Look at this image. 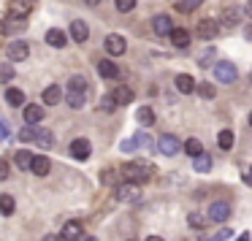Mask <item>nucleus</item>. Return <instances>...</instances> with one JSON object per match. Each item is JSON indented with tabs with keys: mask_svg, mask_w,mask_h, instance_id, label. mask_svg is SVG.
<instances>
[{
	"mask_svg": "<svg viewBox=\"0 0 252 241\" xmlns=\"http://www.w3.org/2000/svg\"><path fill=\"white\" fill-rule=\"evenodd\" d=\"M6 103L11 106V109H19V106H25V92L17 87H8L6 90Z\"/></svg>",
	"mask_w": 252,
	"mask_h": 241,
	"instance_id": "nucleus-22",
	"label": "nucleus"
},
{
	"mask_svg": "<svg viewBox=\"0 0 252 241\" xmlns=\"http://www.w3.org/2000/svg\"><path fill=\"white\" fill-rule=\"evenodd\" d=\"M33 160H35V157L28 152V149H19V152H17V168L30 171V168H33Z\"/></svg>",
	"mask_w": 252,
	"mask_h": 241,
	"instance_id": "nucleus-29",
	"label": "nucleus"
},
{
	"mask_svg": "<svg viewBox=\"0 0 252 241\" xmlns=\"http://www.w3.org/2000/svg\"><path fill=\"white\" fill-rule=\"evenodd\" d=\"M230 233H233L230 228H222V230H217L214 236H209V239H201V241H225V239H230Z\"/></svg>",
	"mask_w": 252,
	"mask_h": 241,
	"instance_id": "nucleus-40",
	"label": "nucleus"
},
{
	"mask_svg": "<svg viewBox=\"0 0 252 241\" xmlns=\"http://www.w3.org/2000/svg\"><path fill=\"white\" fill-rule=\"evenodd\" d=\"M49 168H52L49 157H44V154H41V157L33 160V168H30V171H33L35 176H46V174H49Z\"/></svg>",
	"mask_w": 252,
	"mask_h": 241,
	"instance_id": "nucleus-28",
	"label": "nucleus"
},
{
	"mask_svg": "<svg viewBox=\"0 0 252 241\" xmlns=\"http://www.w3.org/2000/svg\"><path fill=\"white\" fill-rule=\"evenodd\" d=\"M0 82H14V65H11V60L0 62Z\"/></svg>",
	"mask_w": 252,
	"mask_h": 241,
	"instance_id": "nucleus-36",
	"label": "nucleus"
},
{
	"mask_svg": "<svg viewBox=\"0 0 252 241\" xmlns=\"http://www.w3.org/2000/svg\"><path fill=\"white\" fill-rule=\"evenodd\" d=\"M90 152H93V147H90L87 138H73V141H71V157H76V160H87V157H90Z\"/></svg>",
	"mask_w": 252,
	"mask_h": 241,
	"instance_id": "nucleus-10",
	"label": "nucleus"
},
{
	"mask_svg": "<svg viewBox=\"0 0 252 241\" xmlns=\"http://www.w3.org/2000/svg\"><path fill=\"white\" fill-rule=\"evenodd\" d=\"M250 127H252V111H250Z\"/></svg>",
	"mask_w": 252,
	"mask_h": 241,
	"instance_id": "nucleus-55",
	"label": "nucleus"
},
{
	"mask_svg": "<svg viewBox=\"0 0 252 241\" xmlns=\"http://www.w3.org/2000/svg\"><path fill=\"white\" fill-rule=\"evenodd\" d=\"M44 241H63V236H55V233H49V236H44Z\"/></svg>",
	"mask_w": 252,
	"mask_h": 241,
	"instance_id": "nucleus-46",
	"label": "nucleus"
},
{
	"mask_svg": "<svg viewBox=\"0 0 252 241\" xmlns=\"http://www.w3.org/2000/svg\"><path fill=\"white\" fill-rule=\"evenodd\" d=\"M171 44H174L176 49H187V46H190V33H187L185 28H174L171 30Z\"/></svg>",
	"mask_w": 252,
	"mask_h": 241,
	"instance_id": "nucleus-19",
	"label": "nucleus"
},
{
	"mask_svg": "<svg viewBox=\"0 0 252 241\" xmlns=\"http://www.w3.org/2000/svg\"><path fill=\"white\" fill-rule=\"evenodd\" d=\"M111 98L117 100V106H127V103H133V90L122 84V87H117L114 92H111Z\"/></svg>",
	"mask_w": 252,
	"mask_h": 241,
	"instance_id": "nucleus-21",
	"label": "nucleus"
},
{
	"mask_svg": "<svg viewBox=\"0 0 252 241\" xmlns=\"http://www.w3.org/2000/svg\"><path fill=\"white\" fill-rule=\"evenodd\" d=\"M3 28H6V19L0 17V33H3Z\"/></svg>",
	"mask_w": 252,
	"mask_h": 241,
	"instance_id": "nucleus-52",
	"label": "nucleus"
},
{
	"mask_svg": "<svg viewBox=\"0 0 252 241\" xmlns=\"http://www.w3.org/2000/svg\"><path fill=\"white\" fill-rule=\"evenodd\" d=\"M147 241H163V239H160V236H149Z\"/></svg>",
	"mask_w": 252,
	"mask_h": 241,
	"instance_id": "nucleus-53",
	"label": "nucleus"
},
{
	"mask_svg": "<svg viewBox=\"0 0 252 241\" xmlns=\"http://www.w3.org/2000/svg\"><path fill=\"white\" fill-rule=\"evenodd\" d=\"M65 100L71 109H84V103H87V92H76V90H68L65 92Z\"/></svg>",
	"mask_w": 252,
	"mask_h": 241,
	"instance_id": "nucleus-23",
	"label": "nucleus"
},
{
	"mask_svg": "<svg viewBox=\"0 0 252 241\" xmlns=\"http://www.w3.org/2000/svg\"><path fill=\"white\" fill-rule=\"evenodd\" d=\"M244 35H247V41H252V25H247V28H244Z\"/></svg>",
	"mask_w": 252,
	"mask_h": 241,
	"instance_id": "nucleus-47",
	"label": "nucleus"
},
{
	"mask_svg": "<svg viewBox=\"0 0 252 241\" xmlns=\"http://www.w3.org/2000/svg\"><path fill=\"white\" fill-rule=\"evenodd\" d=\"M130 241H136V239H130Z\"/></svg>",
	"mask_w": 252,
	"mask_h": 241,
	"instance_id": "nucleus-56",
	"label": "nucleus"
},
{
	"mask_svg": "<svg viewBox=\"0 0 252 241\" xmlns=\"http://www.w3.org/2000/svg\"><path fill=\"white\" fill-rule=\"evenodd\" d=\"M141 184H133V181H125V184L114 187V198L120 203H136L138 198H141V190H138Z\"/></svg>",
	"mask_w": 252,
	"mask_h": 241,
	"instance_id": "nucleus-2",
	"label": "nucleus"
},
{
	"mask_svg": "<svg viewBox=\"0 0 252 241\" xmlns=\"http://www.w3.org/2000/svg\"><path fill=\"white\" fill-rule=\"evenodd\" d=\"M152 28L158 35H171V30H174V22H171L168 14H158V17L152 19Z\"/></svg>",
	"mask_w": 252,
	"mask_h": 241,
	"instance_id": "nucleus-11",
	"label": "nucleus"
},
{
	"mask_svg": "<svg viewBox=\"0 0 252 241\" xmlns=\"http://www.w3.org/2000/svg\"><path fill=\"white\" fill-rule=\"evenodd\" d=\"M41 120H44V106H38V103L25 106V122L28 125H38Z\"/></svg>",
	"mask_w": 252,
	"mask_h": 241,
	"instance_id": "nucleus-17",
	"label": "nucleus"
},
{
	"mask_svg": "<svg viewBox=\"0 0 252 241\" xmlns=\"http://www.w3.org/2000/svg\"><path fill=\"white\" fill-rule=\"evenodd\" d=\"M198 92H201V98H206V100H212L214 95H217V90H214V84H206L203 82L201 87H198Z\"/></svg>",
	"mask_w": 252,
	"mask_h": 241,
	"instance_id": "nucleus-39",
	"label": "nucleus"
},
{
	"mask_svg": "<svg viewBox=\"0 0 252 241\" xmlns=\"http://www.w3.org/2000/svg\"><path fill=\"white\" fill-rule=\"evenodd\" d=\"M125 49H127V44H125V38H122V35H117V33L106 35V52H109L111 57L125 55Z\"/></svg>",
	"mask_w": 252,
	"mask_h": 241,
	"instance_id": "nucleus-8",
	"label": "nucleus"
},
{
	"mask_svg": "<svg viewBox=\"0 0 252 241\" xmlns=\"http://www.w3.org/2000/svg\"><path fill=\"white\" fill-rule=\"evenodd\" d=\"M241 8H236V6H228L222 11V28L225 30H230V28H236V25H239V17H241Z\"/></svg>",
	"mask_w": 252,
	"mask_h": 241,
	"instance_id": "nucleus-18",
	"label": "nucleus"
},
{
	"mask_svg": "<svg viewBox=\"0 0 252 241\" xmlns=\"http://www.w3.org/2000/svg\"><path fill=\"white\" fill-rule=\"evenodd\" d=\"M14 209H17V201H14L8 192H3V195H0V214H3V217H11Z\"/></svg>",
	"mask_w": 252,
	"mask_h": 241,
	"instance_id": "nucleus-27",
	"label": "nucleus"
},
{
	"mask_svg": "<svg viewBox=\"0 0 252 241\" xmlns=\"http://www.w3.org/2000/svg\"><path fill=\"white\" fill-rule=\"evenodd\" d=\"M136 122L144 125V127H152L155 125V111L149 109V106H141V109L136 111Z\"/></svg>",
	"mask_w": 252,
	"mask_h": 241,
	"instance_id": "nucleus-25",
	"label": "nucleus"
},
{
	"mask_svg": "<svg viewBox=\"0 0 252 241\" xmlns=\"http://www.w3.org/2000/svg\"><path fill=\"white\" fill-rule=\"evenodd\" d=\"M185 152L190 154V157H198V154L203 152V144L198 141V138H187V141H185Z\"/></svg>",
	"mask_w": 252,
	"mask_h": 241,
	"instance_id": "nucleus-31",
	"label": "nucleus"
},
{
	"mask_svg": "<svg viewBox=\"0 0 252 241\" xmlns=\"http://www.w3.org/2000/svg\"><path fill=\"white\" fill-rule=\"evenodd\" d=\"M217 147L222 149V152L233 149V133H230V130H220L217 133Z\"/></svg>",
	"mask_w": 252,
	"mask_h": 241,
	"instance_id": "nucleus-30",
	"label": "nucleus"
},
{
	"mask_svg": "<svg viewBox=\"0 0 252 241\" xmlns=\"http://www.w3.org/2000/svg\"><path fill=\"white\" fill-rule=\"evenodd\" d=\"M68 90H76V92H87V79H84V76H71V82H68Z\"/></svg>",
	"mask_w": 252,
	"mask_h": 241,
	"instance_id": "nucleus-37",
	"label": "nucleus"
},
{
	"mask_svg": "<svg viewBox=\"0 0 252 241\" xmlns=\"http://www.w3.org/2000/svg\"><path fill=\"white\" fill-rule=\"evenodd\" d=\"M192 168H195L198 174H209V171H212V157H209L206 152H201L198 157H192Z\"/></svg>",
	"mask_w": 252,
	"mask_h": 241,
	"instance_id": "nucleus-26",
	"label": "nucleus"
},
{
	"mask_svg": "<svg viewBox=\"0 0 252 241\" xmlns=\"http://www.w3.org/2000/svg\"><path fill=\"white\" fill-rule=\"evenodd\" d=\"M214 79H217V82H222V84H233L236 79H239V71H236L233 62L220 60L217 65H214Z\"/></svg>",
	"mask_w": 252,
	"mask_h": 241,
	"instance_id": "nucleus-3",
	"label": "nucleus"
},
{
	"mask_svg": "<svg viewBox=\"0 0 252 241\" xmlns=\"http://www.w3.org/2000/svg\"><path fill=\"white\" fill-rule=\"evenodd\" d=\"M8 176H11V168H8L6 160H0V181H6Z\"/></svg>",
	"mask_w": 252,
	"mask_h": 241,
	"instance_id": "nucleus-42",
	"label": "nucleus"
},
{
	"mask_svg": "<svg viewBox=\"0 0 252 241\" xmlns=\"http://www.w3.org/2000/svg\"><path fill=\"white\" fill-rule=\"evenodd\" d=\"M174 84H176V90H179V92L182 95H192V92H195V82H192V76H190V73H179V76H176L174 79Z\"/></svg>",
	"mask_w": 252,
	"mask_h": 241,
	"instance_id": "nucleus-13",
	"label": "nucleus"
},
{
	"mask_svg": "<svg viewBox=\"0 0 252 241\" xmlns=\"http://www.w3.org/2000/svg\"><path fill=\"white\" fill-rule=\"evenodd\" d=\"M41 100H44L46 106H57L63 100V90L60 84H49V87L44 90V95H41Z\"/></svg>",
	"mask_w": 252,
	"mask_h": 241,
	"instance_id": "nucleus-15",
	"label": "nucleus"
},
{
	"mask_svg": "<svg viewBox=\"0 0 252 241\" xmlns=\"http://www.w3.org/2000/svg\"><path fill=\"white\" fill-rule=\"evenodd\" d=\"M98 73H100V79H117L120 76V68L114 65V60H100L98 62Z\"/></svg>",
	"mask_w": 252,
	"mask_h": 241,
	"instance_id": "nucleus-20",
	"label": "nucleus"
},
{
	"mask_svg": "<svg viewBox=\"0 0 252 241\" xmlns=\"http://www.w3.org/2000/svg\"><path fill=\"white\" fill-rule=\"evenodd\" d=\"M228 217H230V203L214 201L212 206H209V219H212V222H225Z\"/></svg>",
	"mask_w": 252,
	"mask_h": 241,
	"instance_id": "nucleus-7",
	"label": "nucleus"
},
{
	"mask_svg": "<svg viewBox=\"0 0 252 241\" xmlns=\"http://www.w3.org/2000/svg\"><path fill=\"white\" fill-rule=\"evenodd\" d=\"M35 144L44 147V149H52L55 147V133L46 130V127H38V133H35Z\"/></svg>",
	"mask_w": 252,
	"mask_h": 241,
	"instance_id": "nucleus-24",
	"label": "nucleus"
},
{
	"mask_svg": "<svg viewBox=\"0 0 252 241\" xmlns=\"http://www.w3.org/2000/svg\"><path fill=\"white\" fill-rule=\"evenodd\" d=\"M84 3H87V6H98L100 0H84Z\"/></svg>",
	"mask_w": 252,
	"mask_h": 241,
	"instance_id": "nucleus-51",
	"label": "nucleus"
},
{
	"mask_svg": "<svg viewBox=\"0 0 252 241\" xmlns=\"http://www.w3.org/2000/svg\"><path fill=\"white\" fill-rule=\"evenodd\" d=\"M244 14H247V17H252V0H250V3L244 6Z\"/></svg>",
	"mask_w": 252,
	"mask_h": 241,
	"instance_id": "nucleus-48",
	"label": "nucleus"
},
{
	"mask_svg": "<svg viewBox=\"0 0 252 241\" xmlns=\"http://www.w3.org/2000/svg\"><path fill=\"white\" fill-rule=\"evenodd\" d=\"M133 141H136V147H138V149H149V147H155V141H152V136H149V133H136V136H133Z\"/></svg>",
	"mask_w": 252,
	"mask_h": 241,
	"instance_id": "nucleus-35",
	"label": "nucleus"
},
{
	"mask_svg": "<svg viewBox=\"0 0 252 241\" xmlns=\"http://www.w3.org/2000/svg\"><path fill=\"white\" fill-rule=\"evenodd\" d=\"M187 222H190V228H195V230H203V228H206V222H209V217H203V214H198V211H190V217H187Z\"/></svg>",
	"mask_w": 252,
	"mask_h": 241,
	"instance_id": "nucleus-32",
	"label": "nucleus"
},
{
	"mask_svg": "<svg viewBox=\"0 0 252 241\" xmlns=\"http://www.w3.org/2000/svg\"><path fill=\"white\" fill-rule=\"evenodd\" d=\"M114 106H117V100L111 98V95H106V98H103V106H100V109H103V111H114Z\"/></svg>",
	"mask_w": 252,
	"mask_h": 241,
	"instance_id": "nucleus-44",
	"label": "nucleus"
},
{
	"mask_svg": "<svg viewBox=\"0 0 252 241\" xmlns=\"http://www.w3.org/2000/svg\"><path fill=\"white\" fill-rule=\"evenodd\" d=\"M120 149H122V152H136L138 147H136V141H133V138H127V141L120 144Z\"/></svg>",
	"mask_w": 252,
	"mask_h": 241,
	"instance_id": "nucleus-43",
	"label": "nucleus"
},
{
	"mask_svg": "<svg viewBox=\"0 0 252 241\" xmlns=\"http://www.w3.org/2000/svg\"><path fill=\"white\" fill-rule=\"evenodd\" d=\"M8 133H11V130H8V125H6V122H0V141H6Z\"/></svg>",
	"mask_w": 252,
	"mask_h": 241,
	"instance_id": "nucleus-45",
	"label": "nucleus"
},
{
	"mask_svg": "<svg viewBox=\"0 0 252 241\" xmlns=\"http://www.w3.org/2000/svg\"><path fill=\"white\" fill-rule=\"evenodd\" d=\"M195 33H198L201 41H214L217 33H220V22H214V19H201L198 28H195Z\"/></svg>",
	"mask_w": 252,
	"mask_h": 241,
	"instance_id": "nucleus-4",
	"label": "nucleus"
},
{
	"mask_svg": "<svg viewBox=\"0 0 252 241\" xmlns=\"http://www.w3.org/2000/svg\"><path fill=\"white\" fill-rule=\"evenodd\" d=\"M68 35H71L76 44H84V41L90 38V28H87V22H82V19H73L71 22V30H68Z\"/></svg>",
	"mask_w": 252,
	"mask_h": 241,
	"instance_id": "nucleus-9",
	"label": "nucleus"
},
{
	"mask_svg": "<svg viewBox=\"0 0 252 241\" xmlns=\"http://www.w3.org/2000/svg\"><path fill=\"white\" fill-rule=\"evenodd\" d=\"M158 149L165 154V157H174V154L179 152V138L171 136V133H165V136L158 138Z\"/></svg>",
	"mask_w": 252,
	"mask_h": 241,
	"instance_id": "nucleus-6",
	"label": "nucleus"
},
{
	"mask_svg": "<svg viewBox=\"0 0 252 241\" xmlns=\"http://www.w3.org/2000/svg\"><path fill=\"white\" fill-rule=\"evenodd\" d=\"M236 241H250V233H241V236H239V239H236Z\"/></svg>",
	"mask_w": 252,
	"mask_h": 241,
	"instance_id": "nucleus-49",
	"label": "nucleus"
},
{
	"mask_svg": "<svg viewBox=\"0 0 252 241\" xmlns=\"http://www.w3.org/2000/svg\"><path fill=\"white\" fill-rule=\"evenodd\" d=\"M122 179L133 181V184H144V181L152 179V165L147 160H133V163L122 165Z\"/></svg>",
	"mask_w": 252,
	"mask_h": 241,
	"instance_id": "nucleus-1",
	"label": "nucleus"
},
{
	"mask_svg": "<svg viewBox=\"0 0 252 241\" xmlns=\"http://www.w3.org/2000/svg\"><path fill=\"white\" fill-rule=\"evenodd\" d=\"M114 3H117V11H122V14L136 8V0H114Z\"/></svg>",
	"mask_w": 252,
	"mask_h": 241,
	"instance_id": "nucleus-41",
	"label": "nucleus"
},
{
	"mask_svg": "<svg viewBox=\"0 0 252 241\" xmlns=\"http://www.w3.org/2000/svg\"><path fill=\"white\" fill-rule=\"evenodd\" d=\"M33 3H35V0H33Z\"/></svg>",
	"mask_w": 252,
	"mask_h": 241,
	"instance_id": "nucleus-57",
	"label": "nucleus"
},
{
	"mask_svg": "<svg viewBox=\"0 0 252 241\" xmlns=\"http://www.w3.org/2000/svg\"><path fill=\"white\" fill-rule=\"evenodd\" d=\"M82 241H98V239H93V236H87V239H82Z\"/></svg>",
	"mask_w": 252,
	"mask_h": 241,
	"instance_id": "nucleus-54",
	"label": "nucleus"
},
{
	"mask_svg": "<svg viewBox=\"0 0 252 241\" xmlns=\"http://www.w3.org/2000/svg\"><path fill=\"white\" fill-rule=\"evenodd\" d=\"M203 0H176V11H182V14H190V11H195L198 6H201Z\"/></svg>",
	"mask_w": 252,
	"mask_h": 241,
	"instance_id": "nucleus-33",
	"label": "nucleus"
},
{
	"mask_svg": "<svg viewBox=\"0 0 252 241\" xmlns=\"http://www.w3.org/2000/svg\"><path fill=\"white\" fill-rule=\"evenodd\" d=\"M60 236H63V241H82V225L76 219H71V222H65Z\"/></svg>",
	"mask_w": 252,
	"mask_h": 241,
	"instance_id": "nucleus-16",
	"label": "nucleus"
},
{
	"mask_svg": "<svg viewBox=\"0 0 252 241\" xmlns=\"http://www.w3.org/2000/svg\"><path fill=\"white\" fill-rule=\"evenodd\" d=\"M244 181H247V184H252V168H250V174L244 176Z\"/></svg>",
	"mask_w": 252,
	"mask_h": 241,
	"instance_id": "nucleus-50",
	"label": "nucleus"
},
{
	"mask_svg": "<svg viewBox=\"0 0 252 241\" xmlns=\"http://www.w3.org/2000/svg\"><path fill=\"white\" fill-rule=\"evenodd\" d=\"M46 44L55 46V49H63V46L68 44V35L63 33L60 28H52V30H46Z\"/></svg>",
	"mask_w": 252,
	"mask_h": 241,
	"instance_id": "nucleus-14",
	"label": "nucleus"
},
{
	"mask_svg": "<svg viewBox=\"0 0 252 241\" xmlns=\"http://www.w3.org/2000/svg\"><path fill=\"white\" fill-rule=\"evenodd\" d=\"M33 8V0H8V14L11 17H28Z\"/></svg>",
	"mask_w": 252,
	"mask_h": 241,
	"instance_id": "nucleus-12",
	"label": "nucleus"
},
{
	"mask_svg": "<svg viewBox=\"0 0 252 241\" xmlns=\"http://www.w3.org/2000/svg\"><path fill=\"white\" fill-rule=\"evenodd\" d=\"M214 55H217V52H214V49H212V46H209V49H206V52H203V55H201V57H198V60H195V62H198V65H201V68H209V65H212V60H214Z\"/></svg>",
	"mask_w": 252,
	"mask_h": 241,
	"instance_id": "nucleus-38",
	"label": "nucleus"
},
{
	"mask_svg": "<svg viewBox=\"0 0 252 241\" xmlns=\"http://www.w3.org/2000/svg\"><path fill=\"white\" fill-rule=\"evenodd\" d=\"M6 57L8 60H28L30 57V46L25 44V41H8V46H6Z\"/></svg>",
	"mask_w": 252,
	"mask_h": 241,
	"instance_id": "nucleus-5",
	"label": "nucleus"
},
{
	"mask_svg": "<svg viewBox=\"0 0 252 241\" xmlns=\"http://www.w3.org/2000/svg\"><path fill=\"white\" fill-rule=\"evenodd\" d=\"M35 133H38V125H25L22 130H19V136H17V138L28 144V141H35Z\"/></svg>",
	"mask_w": 252,
	"mask_h": 241,
	"instance_id": "nucleus-34",
	"label": "nucleus"
}]
</instances>
